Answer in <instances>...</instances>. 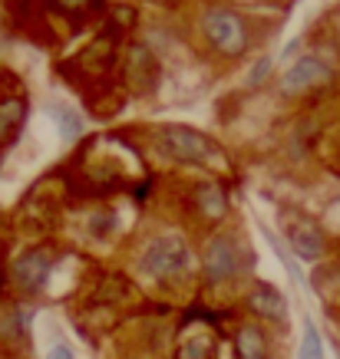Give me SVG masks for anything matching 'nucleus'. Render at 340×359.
<instances>
[{
    "label": "nucleus",
    "mask_w": 340,
    "mask_h": 359,
    "mask_svg": "<svg viewBox=\"0 0 340 359\" xmlns=\"http://www.w3.org/2000/svg\"><path fill=\"white\" fill-rule=\"evenodd\" d=\"M202 30L209 36V43L225 56H242L248 50V23L238 13L225 11V7H211L202 17Z\"/></svg>",
    "instance_id": "obj_1"
},
{
    "label": "nucleus",
    "mask_w": 340,
    "mask_h": 359,
    "mask_svg": "<svg viewBox=\"0 0 340 359\" xmlns=\"http://www.w3.org/2000/svg\"><path fill=\"white\" fill-rule=\"evenodd\" d=\"M188 261H192V254H188L185 241L176 238V234H165V238H155L145 248L139 267L149 277H155V280H169V277H178V273L185 271Z\"/></svg>",
    "instance_id": "obj_2"
},
{
    "label": "nucleus",
    "mask_w": 340,
    "mask_h": 359,
    "mask_svg": "<svg viewBox=\"0 0 340 359\" xmlns=\"http://www.w3.org/2000/svg\"><path fill=\"white\" fill-rule=\"evenodd\" d=\"M159 152L176 158V162H209L215 155V145H211L198 129H188V126H162L159 129Z\"/></svg>",
    "instance_id": "obj_3"
},
{
    "label": "nucleus",
    "mask_w": 340,
    "mask_h": 359,
    "mask_svg": "<svg viewBox=\"0 0 340 359\" xmlns=\"http://www.w3.org/2000/svg\"><path fill=\"white\" fill-rule=\"evenodd\" d=\"M202 271L209 283H228L231 277L242 273V250L235 244V238L218 234L209 241V248L202 254Z\"/></svg>",
    "instance_id": "obj_4"
},
{
    "label": "nucleus",
    "mask_w": 340,
    "mask_h": 359,
    "mask_svg": "<svg viewBox=\"0 0 340 359\" xmlns=\"http://www.w3.org/2000/svg\"><path fill=\"white\" fill-rule=\"evenodd\" d=\"M53 250L46 248H33L27 250L20 261L13 264V280H17V287L20 290H27V294H40L46 287V280H50V273H53Z\"/></svg>",
    "instance_id": "obj_5"
},
{
    "label": "nucleus",
    "mask_w": 340,
    "mask_h": 359,
    "mask_svg": "<svg viewBox=\"0 0 340 359\" xmlns=\"http://www.w3.org/2000/svg\"><path fill=\"white\" fill-rule=\"evenodd\" d=\"M330 79H334V69H330L324 60H318V56H301V60L285 73L281 89H285L287 96H294V93H304V89L330 83Z\"/></svg>",
    "instance_id": "obj_6"
},
{
    "label": "nucleus",
    "mask_w": 340,
    "mask_h": 359,
    "mask_svg": "<svg viewBox=\"0 0 340 359\" xmlns=\"http://www.w3.org/2000/svg\"><path fill=\"white\" fill-rule=\"evenodd\" d=\"M287 241H291V248H294L297 257H304V261H318L320 254H324V234H320V228L308 218L287 224Z\"/></svg>",
    "instance_id": "obj_7"
},
{
    "label": "nucleus",
    "mask_w": 340,
    "mask_h": 359,
    "mask_svg": "<svg viewBox=\"0 0 340 359\" xmlns=\"http://www.w3.org/2000/svg\"><path fill=\"white\" fill-rule=\"evenodd\" d=\"M248 304H251L254 313H258V316H268V320H285V316H287V304H285V297H281V290H277L275 283L258 280L251 287Z\"/></svg>",
    "instance_id": "obj_8"
},
{
    "label": "nucleus",
    "mask_w": 340,
    "mask_h": 359,
    "mask_svg": "<svg viewBox=\"0 0 340 359\" xmlns=\"http://www.w3.org/2000/svg\"><path fill=\"white\" fill-rule=\"evenodd\" d=\"M129 79H132V89H139V93H149V89L155 86V79H159V63H155V56L149 53L145 46H136V50H132Z\"/></svg>",
    "instance_id": "obj_9"
},
{
    "label": "nucleus",
    "mask_w": 340,
    "mask_h": 359,
    "mask_svg": "<svg viewBox=\"0 0 340 359\" xmlns=\"http://www.w3.org/2000/svg\"><path fill=\"white\" fill-rule=\"evenodd\" d=\"M235 346H238V359H268V339L258 327H244Z\"/></svg>",
    "instance_id": "obj_10"
},
{
    "label": "nucleus",
    "mask_w": 340,
    "mask_h": 359,
    "mask_svg": "<svg viewBox=\"0 0 340 359\" xmlns=\"http://www.w3.org/2000/svg\"><path fill=\"white\" fill-rule=\"evenodd\" d=\"M195 201H198V208H202V215H205V218H221V215L228 211V198H225V191L215 188V185L198 188Z\"/></svg>",
    "instance_id": "obj_11"
},
{
    "label": "nucleus",
    "mask_w": 340,
    "mask_h": 359,
    "mask_svg": "<svg viewBox=\"0 0 340 359\" xmlns=\"http://www.w3.org/2000/svg\"><path fill=\"white\" fill-rule=\"evenodd\" d=\"M27 106H23V99H7V102H0V139H7L13 132L20 129L23 116H27Z\"/></svg>",
    "instance_id": "obj_12"
},
{
    "label": "nucleus",
    "mask_w": 340,
    "mask_h": 359,
    "mask_svg": "<svg viewBox=\"0 0 340 359\" xmlns=\"http://www.w3.org/2000/svg\"><path fill=\"white\" fill-rule=\"evenodd\" d=\"M301 359H324V343L314 323H304V343H301Z\"/></svg>",
    "instance_id": "obj_13"
},
{
    "label": "nucleus",
    "mask_w": 340,
    "mask_h": 359,
    "mask_svg": "<svg viewBox=\"0 0 340 359\" xmlns=\"http://www.w3.org/2000/svg\"><path fill=\"white\" fill-rule=\"evenodd\" d=\"M53 119H56V126H60V132H63V139H77L79 132H83V119H79L77 112L63 109V106L53 112Z\"/></svg>",
    "instance_id": "obj_14"
},
{
    "label": "nucleus",
    "mask_w": 340,
    "mask_h": 359,
    "mask_svg": "<svg viewBox=\"0 0 340 359\" xmlns=\"http://www.w3.org/2000/svg\"><path fill=\"white\" fill-rule=\"evenodd\" d=\"M178 359H211V343L209 339H192L188 346H182Z\"/></svg>",
    "instance_id": "obj_15"
},
{
    "label": "nucleus",
    "mask_w": 340,
    "mask_h": 359,
    "mask_svg": "<svg viewBox=\"0 0 340 359\" xmlns=\"http://www.w3.org/2000/svg\"><path fill=\"white\" fill-rule=\"evenodd\" d=\"M268 73H271V60H261V63H258V66L251 69V76H248V83H251V86H258V83H261V79L268 76Z\"/></svg>",
    "instance_id": "obj_16"
},
{
    "label": "nucleus",
    "mask_w": 340,
    "mask_h": 359,
    "mask_svg": "<svg viewBox=\"0 0 340 359\" xmlns=\"http://www.w3.org/2000/svg\"><path fill=\"white\" fill-rule=\"evenodd\" d=\"M46 359H73V349L66 346V343H56L53 349H50V356Z\"/></svg>",
    "instance_id": "obj_17"
},
{
    "label": "nucleus",
    "mask_w": 340,
    "mask_h": 359,
    "mask_svg": "<svg viewBox=\"0 0 340 359\" xmlns=\"http://www.w3.org/2000/svg\"><path fill=\"white\" fill-rule=\"evenodd\" d=\"M0 333H4V320H0Z\"/></svg>",
    "instance_id": "obj_18"
}]
</instances>
